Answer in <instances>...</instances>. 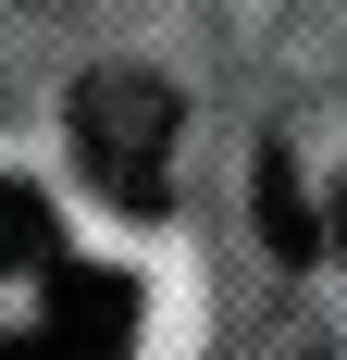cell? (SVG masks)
Returning a JSON list of instances; mask_svg holds the SVG:
<instances>
[{
	"instance_id": "277c9868",
	"label": "cell",
	"mask_w": 347,
	"mask_h": 360,
	"mask_svg": "<svg viewBox=\"0 0 347 360\" xmlns=\"http://www.w3.org/2000/svg\"><path fill=\"white\" fill-rule=\"evenodd\" d=\"M50 261H63V224H50V199L0 174V274H50Z\"/></svg>"
},
{
	"instance_id": "7a4b0ae2",
	"label": "cell",
	"mask_w": 347,
	"mask_h": 360,
	"mask_svg": "<svg viewBox=\"0 0 347 360\" xmlns=\"http://www.w3.org/2000/svg\"><path fill=\"white\" fill-rule=\"evenodd\" d=\"M37 286H50L37 335H50L63 360H124V348H137V286H124V274H100V261H50Z\"/></svg>"
},
{
	"instance_id": "8992f818",
	"label": "cell",
	"mask_w": 347,
	"mask_h": 360,
	"mask_svg": "<svg viewBox=\"0 0 347 360\" xmlns=\"http://www.w3.org/2000/svg\"><path fill=\"white\" fill-rule=\"evenodd\" d=\"M322 249H335V261H347V186H335V212H322Z\"/></svg>"
},
{
	"instance_id": "5b68a950",
	"label": "cell",
	"mask_w": 347,
	"mask_h": 360,
	"mask_svg": "<svg viewBox=\"0 0 347 360\" xmlns=\"http://www.w3.org/2000/svg\"><path fill=\"white\" fill-rule=\"evenodd\" d=\"M0 360H63V348H50V335H0Z\"/></svg>"
},
{
	"instance_id": "3957f363",
	"label": "cell",
	"mask_w": 347,
	"mask_h": 360,
	"mask_svg": "<svg viewBox=\"0 0 347 360\" xmlns=\"http://www.w3.org/2000/svg\"><path fill=\"white\" fill-rule=\"evenodd\" d=\"M261 236H273L285 261H322V212L298 199V162H285V149H261Z\"/></svg>"
},
{
	"instance_id": "6da1fadb",
	"label": "cell",
	"mask_w": 347,
	"mask_h": 360,
	"mask_svg": "<svg viewBox=\"0 0 347 360\" xmlns=\"http://www.w3.org/2000/svg\"><path fill=\"white\" fill-rule=\"evenodd\" d=\"M174 124H186V112H174L162 75H124V63H112V75L74 87V162H87L124 212H162V199H174Z\"/></svg>"
}]
</instances>
